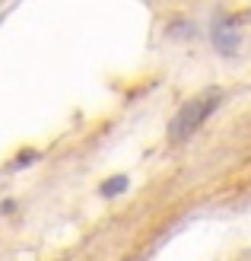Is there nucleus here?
<instances>
[{
	"mask_svg": "<svg viewBox=\"0 0 251 261\" xmlns=\"http://www.w3.org/2000/svg\"><path fill=\"white\" fill-rule=\"evenodd\" d=\"M219 99H222L219 89H210V93H201V96H194L191 102H184L181 112H178L175 118H172V124H169V140H184V137H191L194 130L204 124L207 115L216 112Z\"/></svg>",
	"mask_w": 251,
	"mask_h": 261,
	"instance_id": "1",
	"label": "nucleus"
},
{
	"mask_svg": "<svg viewBox=\"0 0 251 261\" xmlns=\"http://www.w3.org/2000/svg\"><path fill=\"white\" fill-rule=\"evenodd\" d=\"M124 188H127V178L124 175H115V178H108L102 185V194H105V198H115V194H121Z\"/></svg>",
	"mask_w": 251,
	"mask_h": 261,
	"instance_id": "2",
	"label": "nucleus"
}]
</instances>
